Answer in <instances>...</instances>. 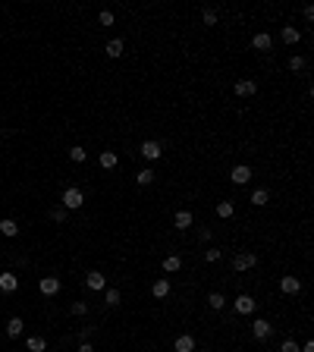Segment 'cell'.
Returning a JSON list of instances; mask_svg holds the SVG:
<instances>
[{
    "label": "cell",
    "instance_id": "obj_1",
    "mask_svg": "<svg viewBox=\"0 0 314 352\" xmlns=\"http://www.w3.org/2000/svg\"><path fill=\"white\" fill-rule=\"evenodd\" d=\"M82 205H85V195H82L76 186H69V189L63 192V211H76Z\"/></svg>",
    "mask_w": 314,
    "mask_h": 352
},
{
    "label": "cell",
    "instance_id": "obj_2",
    "mask_svg": "<svg viewBox=\"0 0 314 352\" xmlns=\"http://www.w3.org/2000/svg\"><path fill=\"white\" fill-rule=\"evenodd\" d=\"M255 264H258V255H255V252H239L236 258H233V267H236V271H251Z\"/></svg>",
    "mask_w": 314,
    "mask_h": 352
},
{
    "label": "cell",
    "instance_id": "obj_3",
    "mask_svg": "<svg viewBox=\"0 0 314 352\" xmlns=\"http://www.w3.org/2000/svg\"><path fill=\"white\" fill-rule=\"evenodd\" d=\"M38 289H41V296H57L60 293V277H41Z\"/></svg>",
    "mask_w": 314,
    "mask_h": 352
},
{
    "label": "cell",
    "instance_id": "obj_4",
    "mask_svg": "<svg viewBox=\"0 0 314 352\" xmlns=\"http://www.w3.org/2000/svg\"><path fill=\"white\" fill-rule=\"evenodd\" d=\"M255 305H258V302H255L251 296H245V293L233 299V308H236L239 314H251V311H255Z\"/></svg>",
    "mask_w": 314,
    "mask_h": 352
},
{
    "label": "cell",
    "instance_id": "obj_5",
    "mask_svg": "<svg viewBox=\"0 0 314 352\" xmlns=\"http://www.w3.org/2000/svg\"><path fill=\"white\" fill-rule=\"evenodd\" d=\"M251 333H255V340H267V336H273V327H270V321L258 318L255 324H251Z\"/></svg>",
    "mask_w": 314,
    "mask_h": 352
},
{
    "label": "cell",
    "instance_id": "obj_6",
    "mask_svg": "<svg viewBox=\"0 0 314 352\" xmlns=\"http://www.w3.org/2000/svg\"><path fill=\"white\" fill-rule=\"evenodd\" d=\"M19 289V277L13 274V271H6V274H0V293H16Z\"/></svg>",
    "mask_w": 314,
    "mask_h": 352
},
{
    "label": "cell",
    "instance_id": "obj_7",
    "mask_svg": "<svg viewBox=\"0 0 314 352\" xmlns=\"http://www.w3.org/2000/svg\"><path fill=\"white\" fill-rule=\"evenodd\" d=\"M85 286H88V289H94V293H101V289H107V277L98 274V271H91V274L85 277Z\"/></svg>",
    "mask_w": 314,
    "mask_h": 352
},
{
    "label": "cell",
    "instance_id": "obj_8",
    "mask_svg": "<svg viewBox=\"0 0 314 352\" xmlns=\"http://www.w3.org/2000/svg\"><path fill=\"white\" fill-rule=\"evenodd\" d=\"M280 289L286 296H295L298 289H302V280H298V277H280Z\"/></svg>",
    "mask_w": 314,
    "mask_h": 352
},
{
    "label": "cell",
    "instance_id": "obj_9",
    "mask_svg": "<svg viewBox=\"0 0 314 352\" xmlns=\"http://www.w3.org/2000/svg\"><path fill=\"white\" fill-rule=\"evenodd\" d=\"M173 352H195V336H189V333L176 336V343H173Z\"/></svg>",
    "mask_w": 314,
    "mask_h": 352
},
{
    "label": "cell",
    "instance_id": "obj_10",
    "mask_svg": "<svg viewBox=\"0 0 314 352\" xmlns=\"http://www.w3.org/2000/svg\"><path fill=\"white\" fill-rule=\"evenodd\" d=\"M255 92H258V85L251 79H239L236 82V94H239V98H251Z\"/></svg>",
    "mask_w": 314,
    "mask_h": 352
},
{
    "label": "cell",
    "instance_id": "obj_11",
    "mask_svg": "<svg viewBox=\"0 0 314 352\" xmlns=\"http://www.w3.org/2000/svg\"><path fill=\"white\" fill-rule=\"evenodd\" d=\"M229 179H233L236 186H245L251 179V167H245V164H239V167L233 170V173H229Z\"/></svg>",
    "mask_w": 314,
    "mask_h": 352
},
{
    "label": "cell",
    "instance_id": "obj_12",
    "mask_svg": "<svg viewBox=\"0 0 314 352\" xmlns=\"http://www.w3.org/2000/svg\"><path fill=\"white\" fill-rule=\"evenodd\" d=\"M192 223H195V217H192L189 211H176V217H173V227L176 230H189Z\"/></svg>",
    "mask_w": 314,
    "mask_h": 352
},
{
    "label": "cell",
    "instance_id": "obj_13",
    "mask_svg": "<svg viewBox=\"0 0 314 352\" xmlns=\"http://www.w3.org/2000/svg\"><path fill=\"white\" fill-rule=\"evenodd\" d=\"M141 157H145V161H157V157H160V145H157V141H145V145H141Z\"/></svg>",
    "mask_w": 314,
    "mask_h": 352
},
{
    "label": "cell",
    "instance_id": "obj_14",
    "mask_svg": "<svg viewBox=\"0 0 314 352\" xmlns=\"http://www.w3.org/2000/svg\"><path fill=\"white\" fill-rule=\"evenodd\" d=\"M25 330V324H22V318H10L6 321V336H10V340H16V336Z\"/></svg>",
    "mask_w": 314,
    "mask_h": 352
},
{
    "label": "cell",
    "instance_id": "obj_15",
    "mask_svg": "<svg viewBox=\"0 0 314 352\" xmlns=\"http://www.w3.org/2000/svg\"><path fill=\"white\" fill-rule=\"evenodd\" d=\"M251 47H255V50H270V35H267V32H258L255 38H251Z\"/></svg>",
    "mask_w": 314,
    "mask_h": 352
},
{
    "label": "cell",
    "instance_id": "obj_16",
    "mask_svg": "<svg viewBox=\"0 0 314 352\" xmlns=\"http://www.w3.org/2000/svg\"><path fill=\"white\" fill-rule=\"evenodd\" d=\"M0 233H3V236H19V223L16 220H10V217H6V220H0Z\"/></svg>",
    "mask_w": 314,
    "mask_h": 352
},
{
    "label": "cell",
    "instance_id": "obj_17",
    "mask_svg": "<svg viewBox=\"0 0 314 352\" xmlns=\"http://www.w3.org/2000/svg\"><path fill=\"white\" fill-rule=\"evenodd\" d=\"M179 267H182V258H179V255H167V258H163V271L167 274H176Z\"/></svg>",
    "mask_w": 314,
    "mask_h": 352
},
{
    "label": "cell",
    "instance_id": "obj_18",
    "mask_svg": "<svg viewBox=\"0 0 314 352\" xmlns=\"http://www.w3.org/2000/svg\"><path fill=\"white\" fill-rule=\"evenodd\" d=\"M151 293H154L157 299H163V296H170V280H167V277H160V280H157V283H154V286H151Z\"/></svg>",
    "mask_w": 314,
    "mask_h": 352
},
{
    "label": "cell",
    "instance_id": "obj_19",
    "mask_svg": "<svg viewBox=\"0 0 314 352\" xmlns=\"http://www.w3.org/2000/svg\"><path fill=\"white\" fill-rule=\"evenodd\" d=\"M267 201H270V192H267V189H255V192H251V205H255V208H264Z\"/></svg>",
    "mask_w": 314,
    "mask_h": 352
},
{
    "label": "cell",
    "instance_id": "obj_20",
    "mask_svg": "<svg viewBox=\"0 0 314 352\" xmlns=\"http://www.w3.org/2000/svg\"><path fill=\"white\" fill-rule=\"evenodd\" d=\"M207 305H211L214 311H223V308H226V296H223V293H211V296H207Z\"/></svg>",
    "mask_w": 314,
    "mask_h": 352
},
{
    "label": "cell",
    "instance_id": "obj_21",
    "mask_svg": "<svg viewBox=\"0 0 314 352\" xmlns=\"http://www.w3.org/2000/svg\"><path fill=\"white\" fill-rule=\"evenodd\" d=\"M25 346H28V352H44V349H47V343H44V336H28Z\"/></svg>",
    "mask_w": 314,
    "mask_h": 352
},
{
    "label": "cell",
    "instance_id": "obj_22",
    "mask_svg": "<svg viewBox=\"0 0 314 352\" xmlns=\"http://www.w3.org/2000/svg\"><path fill=\"white\" fill-rule=\"evenodd\" d=\"M298 38H302V32H298V28H292V25L283 28V41H286V44H298Z\"/></svg>",
    "mask_w": 314,
    "mask_h": 352
},
{
    "label": "cell",
    "instance_id": "obj_23",
    "mask_svg": "<svg viewBox=\"0 0 314 352\" xmlns=\"http://www.w3.org/2000/svg\"><path fill=\"white\" fill-rule=\"evenodd\" d=\"M116 161H119L116 151H104V154H101V167H104V170H113V167H116Z\"/></svg>",
    "mask_w": 314,
    "mask_h": 352
},
{
    "label": "cell",
    "instance_id": "obj_24",
    "mask_svg": "<svg viewBox=\"0 0 314 352\" xmlns=\"http://www.w3.org/2000/svg\"><path fill=\"white\" fill-rule=\"evenodd\" d=\"M233 211H236L233 201H220V205H217V214H220L223 220H226V217H233Z\"/></svg>",
    "mask_w": 314,
    "mask_h": 352
},
{
    "label": "cell",
    "instance_id": "obj_25",
    "mask_svg": "<svg viewBox=\"0 0 314 352\" xmlns=\"http://www.w3.org/2000/svg\"><path fill=\"white\" fill-rule=\"evenodd\" d=\"M135 183H138V186H151V183H154V170H141V173L135 176Z\"/></svg>",
    "mask_w": 314,
    "mask_h": 352
},
{
    "label": "cell",
    "instance_id": "obj_26",
    "mask_svg": "<svg viewBox=\"0 0 314 352\" xmlns=\"http://www.w3.org/2000/svg\"><path fill=\"white\" fill-rule=\"evenodd\" d=\"M119 54H123V41L113 38V41L107 44V57H119Z\"/></svg>",
    "mask_w": 314,
    "mask_h": 352
},
{
    "label": "cell",
    "instance_id": "obj_27",
    "mask_svg": "<svg viewBox=\"0 0 314 352\" xmlns=\"http://www.w3.org/2000/svg\"><path fill=\"white\" fill-rule=\"evenodd\" d=\"M289 70H292V72H298V70H305V57H289Z\"/></svg>",
    "mask_w": 314,
    "mask_h": 352
},
{
    "label": "cell",
    "instance_id": "obj_28",
    "mask_svg": "<svg viewBox=\"0 0 314 352\" xmlns=\"http://www.w3.org/2000/svg\"><path fill=\"white\" fill-rule=\"evenodd\" d=\"M69 157H72L76 164H82V161H85L88 154H85V148H79V145H76V148H69Z\"/></svg>",
    "mask_w": 314,
    "mask_h": 352
},
{
    "label": "cell",
    "instance_id": "obj_29",
    "mask_svg": "<svg viewBox=\"0 0 314 352\" xmlns=\"http://www.w3.org/2000/svg\"><path fill=\"white\" fill-rule=\"evenodd\" d=\"M104 302L107 305H119V289H107V293H104Z\"/></svg>",
    "mask_w": 314,
    "mask_h": 352
},
{
    "label": "cell",
    "instance_id": "obj_30",
    "mask_svg": "<svg viewBox=\"0 0 314 352\" xmlns=\"http://www.w3.org/2000/svg\"><path fill=\"white\" fill-rule=\"evenodd\" d=\"M69 311L82 318V314H88V305H85V302H72V305H69Z\"/></svg>",
    "mask_w": 314,
    "mask_h": 352
},
{
    "label": "cell",
    "instance_id": "obj_31",
    "mask_svg": "<svg viewBox=\"0 0 314 352\" xmlns=\"http://www.w3.org/2000/svg\"><path fill=\"white\" fill-rule=\"evenodd\" d=\"M201 19H204V25H217V13L214 10H204V13H201Z\"/></svg>",
    "mask_w": 314,
    "mask_h": 352
},
{
    "label": "cell",
    "instance_id": "obj_32",
    "mask_svg": "<svg viewBox=\"0 0 314 352\" xmlns=\"http://www.w3.org/2000/svg\"><path fill=\"white\" fill-rule=\"evenodd\" d=\"M98 22H101V25H113V13H110V10H104L101 16H98Z\"/></svg>",
    "mask_w": 314,
    "mask_h": 352
},
{
    "label": "cell",
    "instance_id": "obj_33",
    "mask_svg": "<svg viewBox=\"0 0 314 352\" xmlns=\"http://www.w3.org/2000/svg\"><path fill=\"white\" fill-rule=\"evenodd\" d=\"M204 261H211V264H214V261H220V249H207L204 252Z\"/></svg>",
    "mask_w": 314,
    "mask_h": 352
},
{
    "label": "cell",
    "instance_id": "obj_34",
    "mask_svg": "<svg viewBox=\"0 0 314 352\" xmlns=\"http://www.w3.org/2000/svg\"><path fill=\"white\" fill-rule=\"evenodd\" d=\"M280 352H298V343H295V340H286V343L280 346Z\"/></svg>",
    "mask_w": 314,
    "mask_h": 352
},
{
    "label": "cell",
    "instance_id": "obj_35",
    "mask_svg": "<svg viewBox=\"0 0 314 352\" xmlns=\"http://www.w3.org/2000/svg\"><path fill=\"white\" fill-rule=\"evenodd\" d=\"M50 217H54V220L60 223V220H66V211H63V208H57V211H54V214H50Z\"/></svg>",
    "mask_w": 314,
    "mask_h": 352
},
{
    "label": "cell",
    "instance_id": "obj_36",
    "mask_svg": "<svg viewBox=\"0 0 314 352\" xmlns=\"http://www.w3.org/2000/svg\"><path fill=\"white\" fill-rule=\"evenodd\" d=\"M79 352H94V346H91V343H82V346H79Z\"/></svg>",
    "mask_w": 314,
    "mask_h": 352
}]
</instances>
